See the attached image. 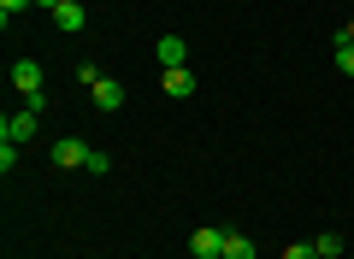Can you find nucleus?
I'll return each instance as SVG.
<instances>
[{"mask_svg": "<svg viewBox=\"0 0 354 259\" xmlns=\"http://www.w3.org/2000/svg\"><path fill=\"white\" fill-rule=\"evenodd\" d=\"M189 253L195 259H218L225 253V230H218V224H201V230L189 236Z\"/></svg>", "mask_w": 354, "mask_h": 259, "instance_id": "f257e3e1", "label": "nucleus"}, {"mask_svg": "<svg viewBox=\"0 0 354 259\" xmlns=\"http://www.w3.org/2000/svg\"><path fill=\"white\" fill-rule=\"evenodd\" d=\"M153 53H160V71L189 65V41H183V36H160V48H153Z\"/></svg>", "mask_w": 354, "mask_h": 259, "instance_id": "f03ea898", "label": "nucleus"}, {"mask_svg": "<svg viewBox=\"0 0 354 259\" xmlns=\"http://www.w3.org/2000/svg\"><path fill=\"white\" fill-rule=\"evenodd\" d=\"M12 88H18L24 100L41 95V65H36V59H18V65H12Z\"/></svg>", "mask_w": 354, "mask_h": 259, "instance_id": "7ed1b4c3", "label": "nucleus"}, {"mask_svg": "<svg viewBox=\"0 0 354 259\" xmlns=\"http://www.w3.org/2000/svg\"><path fill=\"white\" fill-rule=\"evenodd\" d=\"M53 24H59L65 36H77V30L88 24V12H83V0H59V6H53Z\"/></svg>", "mask_w": 354, "mask_h": 259, "instance_id": "20e7f679", "label": "nucleus"}, {"mask_svg": "<svg viewBox=\"0 0 354 259\" xmlns=\"http://www.w3.org/2000/svg\"><path fill=\"white\" fill-rule=\"evenodd\" d=\"M160 88H165L171 100H189V95H195V71H189V65H177V71L160 77Z\"/></svg>", "mask_w": 354, "mask_h": 259, "instance_id": "39448f33", "label": "nucleus"}, {"mask_svg": "<svg viewBox=\"0 0 354 259\" xmlns=\"http://www.w3.org/2000/svg\"><path fill=\"white\" fill-rule=\"evenodd\" d=\"M88 100H95L101 112H118V106H124V83H113V77H101V83L88 88Z\"/></svg>", "mask_w": 354, "mask_h": 259, "instance_id": "423d86ee", "label": "nucleus"}, {"mask_svg": "<svg viewBox=\"0 0 354 259\" xmlns=\"http://www.w3.org/2000/svg\"><path fill=\"white\" fill-rule=\"evenodd\" d=\"M53 165H59V171H71V165H88V148L77 136H59V148H53Z\"/></svg>", "mask_w": 354, "mask_h": 259, "instance_id": "0eeeda50", "label": "nucleus"}, {"mask_svg": "<svg viewBox=\"0 0 354 259\" xmlns=\"http://www.w3.org/2000/svg\"><path fill=\"white\" fill-rule=\"evenodd\" d=\"M36 118H41V112H18V118L0 124V136H6V142H30V136H36Z\"/></svg>", "mask_w": 354, "mask_h": 259, "instance_id": "6e6552de", "label": "nucleus"}, {"mask_svg": "<svg viewBox=\"0 0 354 259\" xmlns=\"http://www.w3.org/2000/svg\"><path fill=\"white\" fill-rule=\"evenodd\" d=\"M218 259H254V242H248V236H230V230H225V253H218Z\"/></svg>", "mask_w": 354, "mask_h": 259, "instance_id": "1a4fd4ad", "label": "nucleus"}, {"mask_svg": "<svg viewBox=\"0 0 354 259\" xmlns=\"http://www.w3.org/2000/svg\"><path fill=\"white\" fill-rule=\"evenodd\" d=\"M313 247H319V259H337V253H342V236H337V230H325Z\"/></svg>", "mask_w": 354, "mask_h": 259, "instance_id": "9d476101", "label": "nucleus"}, {"mask_svg": "<svg viewBox=\"0 0 354 259\" xmlns=\"http://www.w3.org/2000/svg\"><path fill=\"white\" fill-rule=\"evenodd\" d=\"M0 171H6V177L18 171V142H6V136H0Z\"/></svg>", "mask_w": 354, "mask_h": 259, "instance_id": "9b49d317", "label": "nucleus"}, {"mask_svg": "<svg viewBox=\"0 0 354 259\" xmlns=\"http://www.w3.org/2000/svg\"><path fill=\"white\" fill-rule=\"evenodd\" d=\"M24 6H36V0H0V24L12 30V18H18V12H24Z\"/></svg>", "mask_w": 354, "mask_h": 259, "instance_id": "f8f14e48", "label": "nucleus"}, {"mask_svg": "<svg viewBox=\"0 0 354 259\" xmlns=\"http://www.w3.org/2000/svg\"><path fill=\"white\" fill-rule=\"evenodd\" d=\"M283 259H319V247L313 242H290V247H283Z\"/></svg>", "mask_w": 354, "mask_h": 259, "instance_id": "ddd939ff", "label": "nucleus"}, {"mask_svg": "<svg viewBox=\"0 0 354 259\" xmlns=\"http://www.w3.org/2000/svg\"><path fill=\"white\" fill-rule=\"evenodd\" d=\"M337 65H342V71L354 77V41H337Z\"/></svg>", "mask_w": 354, "mask_h": 259, "instance_id": "4468645a", "label": "nucleus"}, {"mask_svg": "<svg viewBox=\"0 0 354 259\" xmlns=\"http://www.w3.org/2000/svg\"><path fill=\"white\" fill-rule=\"evenodd\" d=\"M337 41H354V18H348V30H342V36H337Z\"/></svg>", "mask_w": 354, "mask_h": 259, "instance_id": "2eb2a0df", "label": "nucleus"}, {"mask_svg": "<svg viewBox=\"0 0 354 259\" xmlns=\"http://www.w3.org/2000/svg\"><path fill=\"white\" fill-rule=\"evenodd\" d=\"M36 6H48V12H53V6H59V0H36Z\"/></svg>", "mask_w": 354, "mask_h": 259, "instance_id": "dca6fc26", "label": "nucleus"}]
</instances>
